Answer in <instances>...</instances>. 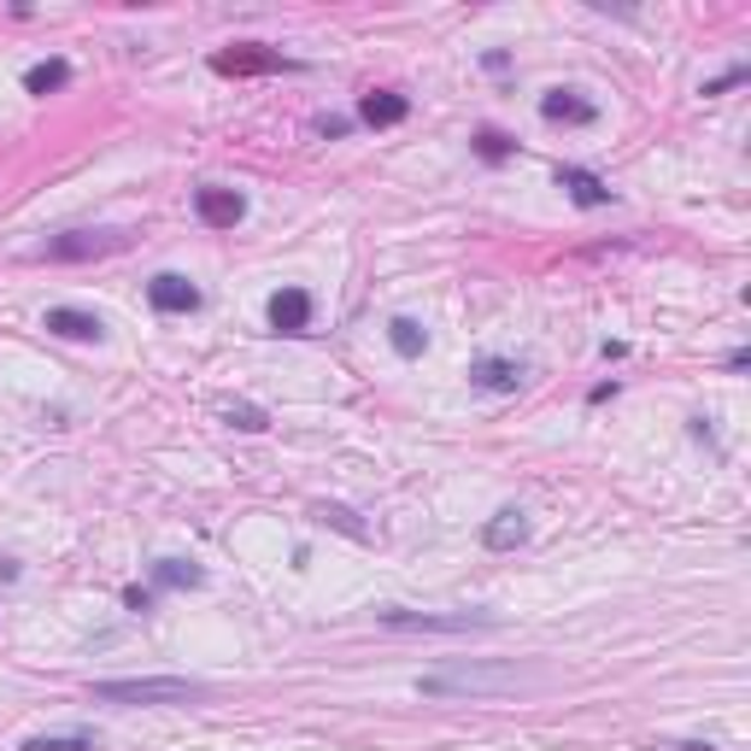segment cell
<instances>
[{
	"label": "cell",
	"mask_w": 751,
	"mask_h": 751,
	"mask_svg": "<svg viewBox=\"0 0 751 751\" xmlns=\"http://www.w3.org/2000/svg\"><path fill=\"white\" fill-rule=\"evenodd\" d=\"M534 675L517 670V663H453V670H435L417 682L423 699H505V692L529 687Z\"/></svg>",
	"instance_id": "obj_1"
},
{
	"label": "cell",
	"mask_w": 751,
	"mask_h": 751,
	"mask_svg": "<svg viewBox=\"0 0 751 751\" xmlns=\"http://www.w3.org/2000/svg\"><path fill=\"white\" fill-rule=\"evenodd\" d=\"M206 682H188V675H136V682H94L100 704H194L206 699Z\"/></svg>",
	"instance_id": "obj_2"
},
{
	"label": "cell",
	"mask_w": 751,
	"mask_h": 751,
	"mask_svg": "<svg viewBox=\"0 0 751 751\" xmlns=\"http://www.w3.org/2000/svg\"><path fill=\"white\" fill-rule=\"evenodd\" d=\"M124 229H71V236H53L41 241L36 258H53V265H82V258H100V253H118L124 247Z\"/></svg>",
	"instance_id": "obj_3"
},
{
	"label": "cell",
	"mask_w": 751,
	"mask_h": 751,
	"mask_svg": "<svg viewBox=\"0 0 751 751\" xmlns=\"http://www.w3.org/2000/svg\"><path fill=\"white\" fill-rule=\"evenodd\" d=\"M376 623L382 628H406V634H470V628H494V616H429V611H399V604H382L376 611Z\"/></svg>",
	"instance_id": "obj_4"
},
{
	"label": "cell",
	"mask_w": 751,
	"mask_h": 751,
	"mask_svg": "<svg viewBox=\"0 0 751 751\" xmlns=\"http://www.w3.org/2000/svg\"><path fill=\"white\" fill-rule=\"evenodd\" d=\"M270 329H277V335H306L311 329V294L306 288H277V294H270Z\"/></svg>",
	"instance_id": "obj_5"
},
{
	"label": "cell",
	"mask_w": 751,
	"mask_h": 751,
	"mask_svg": "<svg viewBox=\"0 0 751 751\" xmlns=\"http://www.w3.org/2000/svg\"><path fill=\"white\" fill-rule=\"evenodd\" d=\"M148 300H153V311H165V317H177V311H200V288L177 277V270H158V277L148 282Z\"/></svg>",
	"instance_id": "obj_6"
},
{
	"label": "cell",
	"mask_w": 751,
	"mask_h": 751,
	"mask_svg": "<svg viewBox=\"0 0 751 751\" xmlns=\"http://www.w3.org/2000/svg\"><path fill=\"white\" fill-rule=\"evenodd\" d=\"M194 212H200V224H212V229H236L247 218V200H241L236 188H200Z\"/></svg>",
	"instance_id": "obj_7"
},
{
	"label": "cell",
	"mask_w": 751,
	"mask_h": 751,
	"mask_svg": "<svg viewBox=\"0 0 751 751\" xmlns=\"http://www.w3.org/2000/svg\"><path fill=\"white\" fill-rule=\"evenodd\" d=\"M540 118L546 124H594L599 106H594V100H582L575 89H552V94L540 100Z\"/></svg>",
	"instance_id": "obj_8"
},
{
	"label": "cell",
	"mask_w": 751,
	"mask_h": 751,
	"mask_svg": "<svg viewBox=\"0 0 751 751\" xmlns=\"http://www.w3.org/2000/svg\"><path fill=\"white\" fill-rule=\"evenodd\" d=\"M212 65H218L224 77H247V71H282L288 60H282V53H270V48H258V41H247V48H236V53H218Z\"/></svg>",
	"instance_id": "obj_9"
},
{
	"label": "cell",
	"mask_w": 751,
	"mask_h": 751,
	"mask_svg": "<svg viewBox=\"0 0 751 751\" xmlns=\"http://www.w3.org/2000/svg\"><path fill=\"white\" fill-rule=\"evenodd\" d=\"M558 188H570L575 206H611V188H604L594 170H582V165H558Z\"/></svg>",
	"instance_id": "obj_10"
},
{
	"label": "cell",
	"mask_w": 751,
	"mask_h": 751,
	"mask_svg": "<svg viewBox=\"0 0 751 751\" xmlns=\"http://www.w3.org/2000/svg\"><path fill=\"white\" fill-rule=\"evenodd\" d=\"M523 540H529V517L517 511V505H511V511H499L494 523L482 529V546H487V552H511V546H523Z\"/></svg>",
	"instance_id": "obj_11"
},
{
	"label": "cell",
	"mask_w": 751,
	"mask_h": 751,
	"mask_svg": "<svg viewBox=\"0 0 751 751\" xmlns=\"http://www.w3.org/2000/svg\"><path fill=\"white\" fill-rule=\"evenodd\" d=\"M470 382L487 387V394H511V387L523 382V365H511V358H475V365H470Z\"/></svg>",
	"instance_id": "obj_12"
},
{
	"label": "cell",
	"mask_w": 751,
	"mask_h": 751,
	"mask_svg": "<svg viewBox=\"0 0 751 751\" xmlns=\"http://www.w3.org/2000/svg\"><path fill=\"white\" fill-rule=\"evenodd\" d=\"M411 112V100L406 94H387V89H376V94H365L358 100V118L365 124H376V129H387V124H399Z\"/></svg>",
	"instance_id": "obj_13"
},
{
	"label": "cell",
	"mask_w": 751,
	"mask_h": 751,
	"mask_svg": "<svg viewBox=\"0 0 751 751\" xmlns=\"http://www.w3.org/2000/svg\"><path fill=\"white\" fill-rule=\"evenodd\" d=\"M48 329H53V335H65V341H100V317L77 311V306H53Z\"/></svg>",
	"instance_id": "obj_14"
},
{
	"label": "cell",
	"mask_w": 751,
	"mask_h": 751,
	"mask_svg": "<svg viewBox=\"0 0 751 751\" xmlns=\"http://www.w3.org/2000/svg\"><path fill=\"white\" fill-rule=\"evenodd\" d=\"M71 82V65L65 60H41L24 71V94H53V89H65Z\"/></svg>",
	"instance_id": "obj_15"
},
{
	"label": "cell",
	"mask_w": 751,
	"mask_h": 751,
	"mask_svg": "<svg viewBox=\"0 0 751 751\" xmlns=\"http://www.w3.org/2000/svg\"><path fill=\"white\" fill-rule=\"evenodd\" d=\"M18 751H100L94 734H30Z\"/></svg>",
	"instance_id": "obj_16"
},
{
	"label": "cell",
	"mask_w": 751,
	"mask_h": 751,
	"mask_svg": "<svg viewBox=\"0 0 751 751\" xmlns=\"http://www.w3.org/2000/svg\"><path fill=\"white\" fill-rule=\"evenodd\" d=\"M153 582H158V587H200L206 575H200L194 563H182V558H158V563H153Z\"/></svg>",
	"instance_id": "obj_17"
},
{
	"label": "cell",
	"mask_w": 751,
	"mask_h": 751,
	"mask_svg": "<svg viewBox=\"0 0 751 751\" xmlns=\"http://www.w3.org/2000/svg\"><path fill=\"white\" fill-rule=\"evenodd\" d=\"M387 341H394V353H399V358H417L429 335L417 329V317H394V323H387Z\"/></svg>",
	"instance_id": "obj_18"
},
{
	"label": "cell",
	"mask_w": 751,
	"mask_h": 751,
	"mask_svg": "<svg viewBox=\"0 0 751 751\" xmlns=\"http://www.w3.org/2000/svg\"><path fill=\"white\" fill-rule=\"evenodd\" d=\"M311 517H317V523H329V529H341V534H353V540H370V529L358 523V517L346 511V505H317Z\"/></svg>",
	"instance_id": "obj_19"
},
{
	"label": "cell",
	"mask_w": 751,
	"mask_h": 751,
	"mask_svg": "<svg viewBox=\"0 0 751 751\" xmlns=\"http://www.w3.org/2000/svg\"><path fill=\"white\" fill-rule=\"evenodd\" d=\"M224 417H229V423H236V429H265V423H270V417L258 411V406H247V399H229V406H224Z\"/></svg>",
	"instance_id": "obj_20"
},
{
	"label": "cell",
	"mask_w": 751,
	"mask_h": 751,
	"mask_svg": "<svg viewBox=\"0 0 751 751\" xmlns=\"http://www.w3.org/2000/svg\"><path fill=\"white\" fill-rule=\"evenodd\" d=\"M475 153H482L487 165H499V158H511V141H505L499 129H482V136H475Z\"/></svg>",
	"instance_id": "obj_21"
},
{
	"label": "cell",
	"mask_w": 751,
	"mask_h": 751,
	"mask_svg": "<svg viewBox=\"0 0 751 751\" xmlns=\"http://www.w3.org/2000/svg\"><path fill=\"white\" fill-rule=\"evenodd\" d=\"M740 82H746V65H734V71H722V77H711V82H704V94H734V89H740Z\"/></svg>",
	"instance_id": "obj_22"
},
{
	"label": "cell",
	"mask_w": 751,
	"mask_h": 751,
	"mask_svg": "<svg viewBox=\"0 0 751 751\" xmlns=\"http://www.w3.org/2000/svg\"><path fill=\"white\" fill-rule=\"evenodd\" d=\"M124 604H129V611H153V594H148V587H124Z\"/></svg>",
	"instance_id": "obj_23"
},
{
	"label": "cell",
	"mask_w": 751,
	"mask_h": 751,
	"mask_svg": "<svg viewBox=\"0 0 751 751\" xmlns=\"http://www.w3.org/2000/svg\"><path fill=\"white\" fill-rule=\"evenodd\" d=\"M0 582H18V558H0Z\"/></svg>",
	"instance_id": "obj_24"
},
{
	"label": "cell",
	"mask_w": 751,
	"mask_h": 751,
	"mask_svg": "<svg viewBox=\"0 0 751 751\" xmlns=\"http://www.w3.org/2000/svg\"><path fill=\"white\" fill-rule=\"evenodd\" d=\"M658 751H716V746H699V740H692V746H658Z\"/></svg>",
	"instance_id": "obj_25"
}]
</instances>
